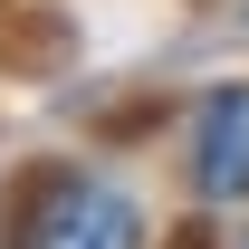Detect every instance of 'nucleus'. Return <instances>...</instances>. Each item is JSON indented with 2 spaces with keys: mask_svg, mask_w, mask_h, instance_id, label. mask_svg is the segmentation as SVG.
<instances>
[{
  "mask_svg": "<svg viewBox=\"0 0 249 249\" xmlns=\"http://www.w3.org/2000/svg\"><path fill=\"white\" fill-rule=\"evenodd\" d=\"M192 192L211 211H249V77L192 106Z\"/></svg>",
  "mask_w": 249,
  "mask_h": 249,
  "instance_id": "obj_2",
  "label": "nucleus"
},
{
  "mask_svg": "<svg viewBox=\"0 0 249 249\" xmlns=\"http://www.w3.org/2000/svg\"><path fill=\"white\" fill-rule=\"evenodd\" d=\"M10 249H144V211H134L115 182L58 163V173L29 182V201H19V240H10Z\"/></svg>",
  "mask_w": 249,
  "mask_h": 249,
  "instance_id": "obj_1",
  "label": "nucleus"
},
{
  "mask_svg": "<svg viewBox=\"0 0 249 249\" xmlns=\"http://www.w3.org/2000/svg\"><path fill=\"white\" fill-rule=\"evenodd\" d=\"M240 249H249V240H240Z\"/></svg>",
  "mask_w": 249,
  "mask_h": 249,
  "instance_id": "obj_3",
  "label": "nucleus"
}]
</instances>
